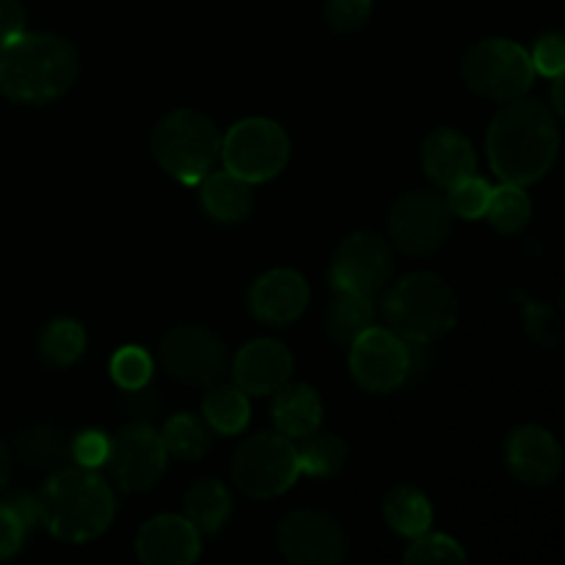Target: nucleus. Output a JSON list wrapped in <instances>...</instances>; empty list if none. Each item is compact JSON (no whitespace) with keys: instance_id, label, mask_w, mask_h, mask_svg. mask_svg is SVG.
<instances>
[{"instance_id":"f257e3e1","label":"nucleus","mask_w":565,"mask_h":565,"mask_svg":"<svg viewBox=\"0 0 565 565\" xmlns=\"http://www.w3.org/2000/svg\"><path fill=\"white\" fill-rule=\"evenodd\" d=\"M561 149V130L544 103L530 97L508 99L486 136L491 171L511 185H533L550 174Z\"/></svg>"},{"instance_id":"f03ea898","label":"nucleus","mask_w":565,"mask_h":565,"mask_svg":"<svg viewBox=\"0 0 565 565\" xmlns=\"http://www.w3.org/2000/svg\"><path fill=\"white\" fill-rule=\"evenodd\" d=\"M39 524L64 544H88L110 527L116 500L97 469L64 467L36 494Z\"/></svg>"},{"instance_id":"7ed1b4c3","label":"nucleus","mask_w":565,"mask_h":565,"mask_svg":"<svg viewBox=\"0 0 565 565\" xmlns=\"http://www.w3.org/2000/svg\"><path fill=\"white\" fill-rule=\"evenodd\" d=\"M81 72L75 44L55 33H22L0 47V92L11 103L44 105L72 88Z\"/></svg>"},{"instance_id":"20e7f679","label":"nucleus","mask_w":565,"mask_h":565,"mask_svg":"<svg viewBox=\"0 0 565 565\" xmlns=\"http://www.w3.org/2000/svg\"><path fill=\"white\" fill-rule=\"evenodd\" d=\"M381 296L390 329L412 345L441 340L458 323L456 290L439 274H408Z\"/></svg>"},{"instance_id":"39448f33","label":"nucleus","mask_w":565,"mask_h":565,"mask_svg":"<svg viewBox=\"0 0 565 565\" xmlns=\"http://www.w3.org/2000/svg\"><path fill=\"white\" fill-rule=\"evenodd\" d=\"M152 152L160 169L182 185H196L221 158V132L199 110H171L152 132Z\"/></svg>"},{"instance_id":"423d86ee","label":"nucleus","mask_w":565,"mask_h":565,"mask_svg":"<svg viewBox=\"0 0 565 565\" xmlns=\"http://www.w3.org/2000/svg\"><path fill=\"white\" fill-rule=\"evenodd\" d=\"M461 77L467 88L491 103L524 97L535 81L533 61L522 44L491 36L469 47L461 61Z\"/></svg>"},{"instance_id":"0eeeda50","label":"nucleus","mask_w":565,"mask_h":565,"mask_svg":"<svg viewBox=\"0 0 565 565\" xmlns=\"http://www.w3.org/2000/svg\"><path fill=\"white\" fill-rule=\"evenodd\" d=\"M301 478L298 447L281 434H257L237 447L232 458V480L254 500H274Z\"/></svg>"},{"instance_id":"6e6552de","label":"nucleus","mask_w":565,"mask_h":565,"mask_svg":"<svg viewBox=\"0 0 565 565\" xmlns=\"http://www.w3.org/2000/svg\"><path fill=\"white\" fill-rule=\"evenodd\" d=\"M221 158L226 171L246 182H268L290 160V138L285 127L265 116L243 119L221 138Z\"/></svg>"},{"instance_id":"1a4fd4ad","label":"nucleus","mask_w":565,"mask_h":565,"mask_svg":"<svg viewBox=\"0 0 565 565\" xmlns=\"http://www.w3.org/2000/svg\"><path fill=\"white\" fill-rule=\"evenodd\" d=\"M390 237L406 257L428 259L441 252L452 235V213L436 191H408L386 215Z\"/></svg>"},{"instance_id":"9d476101","label":"nucleus","mask_w":565,"mask_h":565,"mask_svg":"<svg viewBox=\"0 0 565 565\" xmlns=\"http://www.w3.org/2000/svg\"><path fill=\"white\" fill-rule=\"evenodd\" d=\"M395 270L390 243L375 232H353L337 246L329 265V285L337 292L379 298Z\"/></svg>"},{"instance_id":"9b49d317","label":"nucleus","mask_w":565,"mask_h":565,"mask_svg":"<svg viewBox=\"0 0 565 565\" xmlns=\"http://www.w3.org/2000/svg\"><path fill=\"white\" fill-rule=\"evenodd\" d=\"M348 367H351L353 381L364 392L373 395H390L401 390L408 381L414 367L412 348L403 337H397L392 329H379L370 326L367 331L351 342L348 353Z\"/></svg>"},{"instance_id":"f8f14e48","label":"nucleus","mask_w":565,"mask_h":565,"mask_svg":"<svg viewBox=\"0 0 565 565\" xmlns=\"http://www.w3.org/2000/svg\"><path fill=\"white\" fill-rule=\"evenodd\" d=\"M160 364L185 386H210L230 367L224 340L207 326H177L160 342Z\"/></svg>"},{"instance_id":"ddd939ff","label":"nucleus","mask_w":565,"mask_h":565,"mask_svg":"<svg viewBox=\"0 0 565 565\" xmlns=\"http://www.w3.org/2000/svg\"><path fill=\"white\" fill-rule=\"evenodd\" d=\"M108 472L125 494L149 491L166 472L169 452L163 436L149 423H130L110 439Z\"/></svg>"},{"instance_id":"4468645a","label":"nucleus","mask_w":565,"mask_h":565,"mask_svg":"<svg viewBox=\"0 0 565 565\" xmlns=\"http://www.w3.org/2000/svg\"><path fill=\"white\" fill-rule=\"evenodd\" d=\"M276 544L292 565H337L348 555V535L342 524L312 508L287 513L276 527Z\"/></svg>"},{"instance_id":"2eb2a0df","label":"nucleus","mask_w":565,"mask_h":565,"mask_svg":"<svg viewBox=\"0 0 565 565\" xmlns=\"http://www.w3.org/2000/svg\"><path fill=\"white\" fill-rule=\"evenodd\" d=\"M505 461L516 480L527 486H550L561 478L563 450L544 425H519L505 439Z\"/></svg>"},{"instance_id":"dca6fc26","label":"nucleus","mask_w":565,"mask_h":565,"mask_svg":"<svg viewBox=\"0 0 565 565\" xmlns=\"http://www.w3.org/2000/svg\"><path fill=\"white\" fill-rule=\"evenodd\" d=\"M136 555L143 565H191L202 555V533L185 516L160 513L138 530Z\"/></svg>"},{"instance_id":"f3484780","label":"nucleus","mask_w":565,"mask_h":565,"mask_svg":"<svg viewBox=\"0 0 565 565\" xmlns=\"http://www.w3.org/2000/svg\"><path fill=\"white\" fill-rule=\"evenodd\" d=\"M309 298H312V290L298 270L274 268L252 285L248 309L259 323L290 326L309 307Z\"/></svg>"},{"instance_id":"a211bd4d","label":"nucleus","mask_w":565,"mask_h":565,"mask_svg":"<svg viewBox=\"0 0 565 565\" xmlns=\"http://www.w3.org/2000/svg\"><path fill=\"white\" fill-rule=\"evenodd\" d=\"M292 375V353L279 340H252L235 353L232 379L246 395H274Z\"/></svg>"},{"instance_id":"6ab92c4d","label":"nucleus","mask_w":565,"mask_h":565,"mask_svg":"<svg viewBox=\"0 0 565 565\" xmlns=\"http://www.w3.org/2000/svg\"><path fill=\"white\" fill-rule=\"evenodd\" d=\"M478 158H475L472 141L452 127H436L423 141V171L434 185L450 188L463 177L475 174Z\"/></svg>"},{"instance_id":"aec40b11","label":"nucleus","mask_w":565,"mask_h":565,"mask_svg":"<svg viewBox=\"0 0 565 565\" xmlns=\"http://www.w3.org/2000/svg\"><path fill=\"white\" fill-rule=\"evenodd\" d=\"M276 430L287 439H307L309 434L320 430L323 423V403L318 392L309 384H290L274 392V408H270Z\"/></svg>"},{"instance_id":"412c9836","label":"nucleus","mask_w":565,"mask_h":565,"mask_svg":"<svg viewBox=\"0 0 565 565\" xmlns=\"http://www.w3.org/2000/svg\"><path fill=\"white\" fill-rule=\"evenodd\" d=\"M202 207L210 218L221 221V224H237V221L248 218L254 207L252 182L241 180L232 171H210L202 180Z\"/></svg>"},{"instance_id":"4be33fe9","label":"nucleus","mask_w":565,"mask_h":565,"mask_svg":"<svg viewBox=\"0 0 565 565\" xmlns=\"http://www.w3.org/2000/svg\"><path fill=\"white\" fill-rule=\"evenodd\" d=\"M381 513H384L386 527H392L403 539H417V535L428 533L430 524H434L430 500L417 486L408 483H401L386 491Z\"/></svg>"},{"instance_id":"5701e85b","label":"nucleus","mask_w":565,"mask_h":565,"mask_svg":"<svg viewBox=\"0 0 565 565\" xmlns=\"http://www.w3.org/2000/svg\"><path fill=\"white\" fill-rule=\"evenodd\" d=\"M232 513V494L221 480L202 478L188 489L185 519L202 535H215L224 530Z\"/></svg>"},{"instance_id":"b1692460","label":"nucleus","mask_w":565,"mask_h":565,"mask_svg":"<svg viewBox=\"0 0 565 565\" xmlns=\"http://www.w3.org/2000/svg\"><path fill=\"white\" fill-rule=\"evenodd\" d=\"M375 323V301L373 298L351 296V292H337L326 309V334L340 345H351L362 331Z\"/></svg>"},{"instance_id":"393cba45","label":"nucleus","mask_w":565,"mask_h":565,"mask_svg":"<svg viewBox=\"0 0 565 565\" xmlns=\"http://www.w3.org/2000/svg\"><path fill=\"white\" fill-rule=\"evenodd\" d=\"M202 414L207 428H213L215 434L237 436L241 430H246L248 419H252V406H248L246 392L237 386H213L204 395Z\"/></svg>"},{"instance_id":"a878e982","label":"nucleus","mask_w":565,"mask_h":565,"mask_svg":"<svg viewBox=\"0 0 565 565\" xmlns=\"http://www.w3.org/2000/svg\"><path fill=\"white\" fill-rule=\"evenodd\" d=\"M86 351V329L72 318H55L39 334V353L50 367H70Z\"/></svg>"},{"instance_id":"bb28decb","label":"nucleus","mask_w":565,"mask_h":565,"mask_svg":"<svg viewBox=\"0 0 565 565\" xmlns=\"http://www.w3.org/2000/svg\"><path fill=\"white\" fill-rule=\"evenodd\" d=\"M533 215V204H530L527 191L522 185H511L502 182L500 188H491L489 207H486V218L491 221L500 235H516L530 224Z\"/></svg>"},{"instance_id":"cd10ccee","label":"nucleus","mask_w":565,"mask_h":565,"mask_svg":"<svg viewBox=\"0 0 565 565\" xmlns=\"http://www.w3.org/2000/svg\"><path fill=\"white\" fill-rule=\"evenodd\" d=\"M301 450H298V467L309 478H334L342 469L348 458V445L345 439L334 434H309L307 439H301Z\"/></svg>"},{"instance_id":"c85d7f7f","label":"nucleus","mask_w":565,"mask_h":565,"mask_svg":"<svg viewBox=\"0 0 565 565\" xmlns=\"http://www.w3.org/2000/svg\"><path fill=\"white\" fill-rule=\"evenodd\" d=\"M160 436H163L166 452L180 458V461H199L210 450L207 428H204L202 419L191 417V414H174Z\"/></svg>"},{"instance_id":"c756f323","label":"nucleus","mask_w":565,"mask_h":565,"mask_svg":"<svg viewBox=\"0 0 565 565\" xmlns=\"http://www.w3.org/2000/svg\"><path fill=\"white\" fill-rule=\"evenodd\" d=\"M20 458L28 467H58L64 458H70V441L58 428L50 425H36L28 428L17 441Z\"/></svg>"},{"instance_id":"7c9ffc66","label":"nucleus","mask_w":565,"mask_h":565,"mask_svg":"<svg viewBox=\"0 0 565 565\" xmlns=\"http://www.w3.org/2000/svg\"><path fill=\"white\" fill-rule=\"evenodd\" d=\"M403 561L408 565H456V563H467V552L463 546L458 544L456 539L445 533H423L417 539H412V546L406 550Z\"/></svg>"},{"instance_id":"2f4dec72","label":"nucleus","mask_w":565,"mask_h":565,"mask_svg":"<svg viewBox=\"0 0 565 565\" xmlns=\"http://www.w3.org/2000/svg\"><path fill=\"white\" fill-rule=\"evenodd\" d=\"M447 191V207H450L452 215L458 218H483L486 207H489V199H491V185L478 174H469L463 180H458L456 185L445 188Z\"/></svg>"},{"instance_id":"473e14b6","label":"nucleus","mask_w":565,"mask_h":565,"mask_svg":"<svg viewBox=\"0 0 565 565\" xmlns=\"http://www.w3.org/2000/svg\"><path fill=\"white\" fill-rule=\"evenodd\" d=\"M110 375L116 386L127 392H138L152 379V356L138 345H125L110 359Z\"/></svg>"},{"instance_id":"72a5a7b5","label":"nucleus","mask_w":565,"mask_h":565,"mask_svg":"<svg viewBox=\"0 0 565 565\" xmlns=\"http://www.w3.org/2000/svg\"><path fill=\"white\" fill-rule=\"evenodd\" d=\"M373 0H326V22L337 33H353L367 25Z\"/></svg>"},{"instance_id":"f704fd0d","label":"nucleus","mask_w":565,"mask_h":565,"mask_svg":"<svg viewBox=\"0 0 565 565\" xmlns=\"http://www.w3.org/2000/svg\"><path fill=\"white\" fill-rule=\"evenodd\" d=\"M110 452V439L103 434V430H81L75 439L70 441V458L75 461V467L86 469H99L105 467Z\"/></svg>"},{"instance_id":"c9c22d12","label":"nucleus","mask_w":565,"mask_h":565,"mask_svg":"<svg viewBox=\"0 0 565 565\" xmlns=\"http://www.w3.org/2000/svg\"><path fill=\"white\" fill-rule=\"evenodd\" d=\"M530 61H533L535 75L544 77H557L565 72V39L563 33L552 31L544 33V36L535 42L533 53H530Z\"/></svg>"},{"instance_id":"e433bc0d","label":"nucleus","mask_w":565,"mask_h":565,"mask_svg":"<svg viewBox=\"0 0 565 565\" xmlns=\"http://www.w3.org/2000/svg\"><path fill=\"white\" fill-rule=\"evenodd\" d=\"M524 323H527V334L533 337L535 342L546 348L561 345V320L552 312L550 307H541V303H527V312H524Z\"/></svg>"},{"instance_id":"4c0bfd02","label":"nucleus","mask_w":565,"mask_h":565,"mask_svg":"<svg viewBox=\"0 0 565 565\" xmlns=\"http://www.w3.org/2000/svg\"><path fill=\"white\" fill-rule=\"evenodd\" d=\"M25 533L28 530L22 527L20 519L0 502V561H9V557H14L22 550Z\"/></svg>"},{"instance_id":"58836bf2","label":"nucleus","mask_w":565,"mask_h":565,"mask_svg":"<svg viewBox=\"0 0 565 565\" xmlns=\"http://www.w3.org/2000/svg\"><path fill=\"white\" fill-rule=\"evenodd\" d=\"M25 33V11L20 0H0V47Z\"/></svg>"},{"instance_id":"ea45409f","label":"nucleus","mask_w":565,"mask_h":565,"mask_svg":"<svg viewBox=\"0 0 565 565\" xmlns=\"http://www.w3.org/2000/svg\"><path fill=\"white\" fill-rule=\"evenodd\" d=\"M6 508H9L11 513H14L17 519L22 522V527L31 530L39 524V502H36V494H28V491H14V494L3 497Z\"/></svg>"},{"instance_id":"a19ab883","label":"nucleus","mask_w":565,"mask_h":565,"mask_svg":"<svg viewBox=\"0 0 565 565\" xmlns=\"http://www.w3.org/2000/svg\"><path fill=\"white\" fill-rule=\"evenodd\" d=\"M9 478H11V456L9 450H6L3 441H0V494H3L6 486H9Z\"/></svg>"},{"instance_id":"79ce46f5","label":"nucleus","mask_w":565,"mask_h":565,"mask_svg":"<svg viewBox=\"0 0 565 565\" xmlns=\"http://www.w3.org/2000/svg\"><path fill=\"white\" fill-rule=\"evenodd\" d=\"M552 108H555V114L557 116H563L565 114V97H563V75H557V77H552Z\"/></svg>"}]
</instances>
